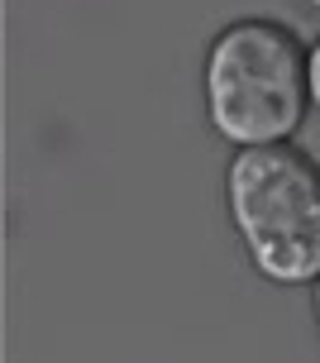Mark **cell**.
Masks as SVG:
<instances>
[{"label": "cell", "mask_w": 320, "mask_h": 363, "mask_svg": "<svg viewBox=\"0 0 320 363\" xmlns=\"http://www.w3.org/2000/svg\"><path fill=\"white\" fill-rule=\"evenodd\" d=\"M225 211L249 268L272 287H316L320 277V163L292 144L234 148Z\"/></svg>", "instance_id": "2"}, {"label": "cell", "mask_w": 320, "mask_h": 363, "mask_svg": "<svg viewBox=\"0 0 320 363\" xmlns=\"http://www.w3.org/2000/svg\"><path fill=\"white\" fill-rule=\"evenodd\" d=\"M311 306H316V330H320V277H316V287H311Z\"/></svg>", "instance_id": "4"}, {"label": "cell", "mask_w": 320, "mask_h": 363, "mask_svg": "<svg viewBox=\"0 0 320 363\" xmlns=\"http://www.w3.org/2000/svg\"><path fill=\"white\" fill-rule=\"evenodd\" d=\"M311 5H316V10H320V0H311Z\"/></svg>", "instance_id": "5"}, {"label": "cell", "mask_w": 320, "mask_h": 363, "mask_svg": "<svg viewBox=\"0 0 320 363\" xmlns=\"http://www.w3.org/2000/svg\"><path fill=\"white\" fill-rule=\"evenodd\" d=\"M311 101V48L282 19H230L206 48V120L230 148L292 144Z\"/></svg>", "instance_id": "1"}, {"label": "cell", "mask_w": 320, "mask_h": 363, "mask_svg": "<svg viewBox=\"0 0 320 363\" xmlns=\"http://www.w3.org/2000/svg\"><path fill=\"white\" fill-rule=\"evenodd\" d=\"M311 101H316V115H320V34L311 43Z\"/></svg>", "instance_id": "3"}]
</instances>
